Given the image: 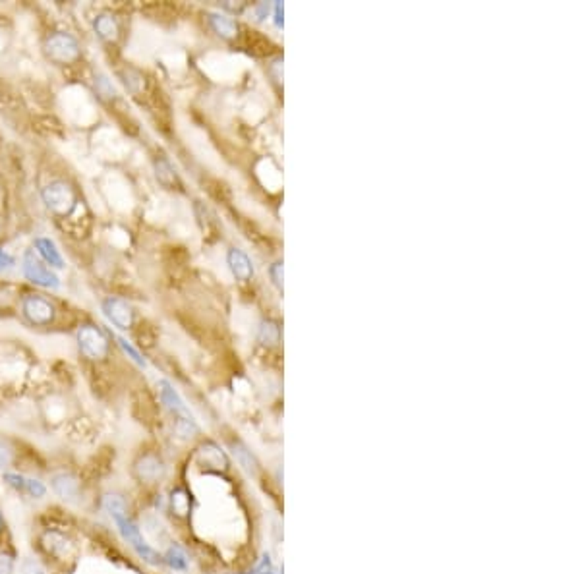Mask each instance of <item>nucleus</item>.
I'll use <instances>...</instances> for the list:
<instances>
[{
    "mask_svg": "<svg viewBox=\"0 0 580 574\" xmlns=\"http://www.w3.org/2000/svg\"><path fill=\"white\" fill-rule=\"evenodd\" d=\"M41 199L49 211L56 217H70L74 209L78 207V191L66 180H51L41 190Z\"/></svg>",
    "mask_w": 580,
    "mask_h": 574,
    "instance_id": "f257e3e1",
    "label": "nucleus"
},
{
    "mask_svg": "<svg viewBox=\"0 0 580 574\" xmlns=\"http://www.w3.org/2000/svg\"><path fill=\"white\" fill-rule=\"evenodd\" d=\"M43 51L46 59L56 66H72L81 59V45L78 37H74L68 31H53L46 35Z\"/></svg>",
    "mask_w": 580,
    "mask_h": 574,
    "instance_id": "f03ea898",
    "label": "nucleus"
},
{
    "mask_svg": "<svg viewBox=\"0 0 580 574\" xmlns=\"http://www.w3.org/2000/svg\"><path fill=\"white\" fill-rule=\"evenodd\" d=\"M76 343H78L79 354L86 356L91 362H101L111 352V341L105 335V331L99 325L86 321L76 331Z\"/></svg>",
    "mask_w": 580,
    "mask_h": 574,
    "instance_id": "7ed1b4c3",
    "label": "nucleus"
},
{
    "mask_svg": "<svg viewBox=\"0 0 580 574\" xmlns=\"http://www.w3.org/2000/svg\"><path fill=\"white\" fill-rule=\"evenodd\" d=\"M20 310L24 319L34 327L53 325L54 319H56V313H59L56 306L49 298H45L43 294H37V292H29V294L21 298Z\"/></svg>",
    "mask_w": 580,
    "mask_h": 574,
    "instance_id": "20e7f679",
    "label": "nucleus"
},
{
    "mask_svg": "<svg viewBox=\"0 0 580 574\" xmlns=\"http://www.w3.org/2000/svg\"><path fill=\"white\" fill-rule=\"evenodd\" d=\"M21 273L35 286L49 288V291H59L60 288V278L56 275V271L43 263L34 250H27L24 253V258H21Z\"/></svg>",
    "mask_w": 580,
    "mask_h": 574,
    "instance_id": "39448f33",
    "label": "nucleus"
},
{
    "mask_svg": "<svg viewBox=\"0 0 580 574\" xmlns=\"http://www.w3.org/2000/svg\"><path fill=\"white\" fill-rule=\"evenodd\" d=\"M114 522H116V528H119L120 535L124 538L126 543H128V545H130L145 563H149V565H161V563H165L163 561V557H161V555L144 540V535H141L138 526L130 520V516H122V518H119V520Z\"/></svg>",
    "mask_w": 580,
    "mask_h": 574,
    "instance_id": "423d86ee",
    "label": "nucleus"
},
{
    "mask_svg": "<svg viewBox=\"0 0 580 574\" xmlns=\"http://www.w3.org/2000/svg\"><path fill=\"white\" fill-rule=\"evenodd\" d=\"M101 311L103 316L106 317V321L111 325H114L116 329L120 331H128L132 329L134 325V308L132 304L124 300V298L119 296H106L103 302H101Z\"/></svg>",
    "mask_w": 580,
    "mask_h": 574,
    "instance_id": "0eeeda50",
    "label": "nucleus"
},
{
    "mask_svg": "<svg viewBox=\"0 0 580 574\" xmlns=\"http://www.w3.org/2000/svg\"><path fill=\"white\" fill-rule=\"evenodd\" d=\"M93 31L105 43H116L120 37L119 18L112 12H99L93 18Z\"/></svg>",
    "mask_w": 580,
    "mask_h": 574,
    "instance_id": "6e6552de",
    "label": "nucleus"
},
{
    "mask_svg": "<svg viewBox=\"0 0 580 574\" xmlns=\"http://www.w3.org/2000/svg\"><path fill=\"white\" fill-rule=\"evenodd\" d=\"M34 248H35L34 251L39 256L41 261L45 265H49L51 269H64V258H62V253H60L59 246L54 244L51 238L45 236L35 238Z\"/></svg>",
    "mask_w": 580,
    "mask_h": 574,
    "instance_id": "1a4fd4ad",
    "label": "nucleus"
},
{
    "mask_svg": "<svg viewBox=\"0 0 580 574\" xmlns=\"http://www.w3.org/2000/svg\"><path fill=\"white\" fill-rule=\"evenodd\" d=\"M226 265H229V269H231V273L234 275L236 281L246 283V281H250L254 277L251 259L240 248H231L229 250V253H226Z\"/></svg>",
    "mask_w": 580,
    "mask_h": 574,
    "instance_id": "9d476101",
    "label": "nucleus"
},
{
    "mask_svg": "<svg viewBox=\"0 0 580 574\" xmlns=\"http://www.w3.org/2000/svg\"><path fill=\"white\" fill-rule=\"evenodd\" d=\"M53 491L66 501H76L79 499V480L70 472H59L51 478Z\"/></svg>",
    "mask_w": 580,
    "mask_h": 574,
    "instance_id": "9b49d317",
    "label": "nucleus"
},
{
    "mask_svg": "<svg viewBox=\"0 0 580 574\" xmlns=\"http://www.w3.org/2000/svg\"><path fill=\"white\" fill-rule=\"evenodd\" d=\"M136 474L144 482H157L165 475V466L155 455H144L136 462Z\"/></svg>",
    "mask_w": 580,
    "mask_h": 574,
    "instance_id": "f8f14e48",
    "label": "nucleus"
},
{
    "mask_svg": "<svg viewBox=\"0 0 580 574\" xmlns=\"http://www.w3.org/2000/svg\"><path fill=\"white\" fill-rule=\"evenodd\" d=\"M43 545L51 555L59 557V559H68L72 553V541L66 535L60 534L56 530H51L43 535Z\"/></svg>",
    "mask_w": 580,
    "mask_h": 574,
    "instance_id": "ddd939ff",
    "label": "nucleus"
},
{
    "mask_svg": "<svg viewBox=\"0 0 580 574\" xmlns=\"http://www.w3.org/2000/svg\"><path fill=\"white\" fill-rule=\"evenodd\" d=\"M209 24H211L213 31L217 35H221L223 39H234V37H236L238 26L231 16H224V14H209Z\"/></svg>",
    "mask_w": 580,
    "mask_h": 574,
    "instance_id": "4468645a",
    "label": "nucleus"
},
{
    "mask_svg": "<svg viewBox=\"0 0 580 574\" xmlns=\"http://www.w3.org/2000/svg\"><path fill=\"white\" fill-rule=\"evenodd\" d=\"M159 387H161V398H163V403H165L176 416H190V414H188V408H186V404L182 403V398L179 396V393L172 389L169 383L161 381L159 383Z\"/></svg>",
    "mask_w": 580,
    "mask_h": 574,
    "instance_id": "2eb2a0df",
    "label": "nucleus"
},
{
    "mask_svg": "<svg viewBox=\"0 0 580 574\" xmlns=\"http://www.w3.org/2000/svg\"><path fill=\"white\" fill-rule=\"evenodd\" d=\"M155 174H157V180L166 188H172V186H179V174L174 171V166L171 165V161L165 157L155 158Z\"/></svg>",
    "mask_w": 580,
    "mask_h": 574,
    "instance_id": "dca6fc26",
    "label": "nucleus"
},
{
    "mask_svg": "<svg viewBox=\"0 0 580 574\" xmlns=\"http://www.w3.org/2000/svg\"><path fill=\"white\" fill-rule=\"evenodd\" d=\"M257 341L265 346H277L279 341H281V329L275 321L271 319H265L259 323V329H257Z\"/></svg>",
    "mask_w": 580,
    "mask_h": 574,
    "instance_id": "f3484780",
    "label": "nucleus"
},
{
    "mask_svg": "<svg viewBox=\"0 0 580 574\" xmlns=\"http://www.w3.org/2000/svg\"><path fill=\"white\" fill-rule=\"evenodd\" d=\"M93 89L97 93V97L103 101H112L116 97V89L112 86L111 78L103 72H97L93 76Z\"/></svg>",
    "mask_w": 580,
    "mask_h": 574,
    "instance_id": "a211bd4d",
    "label": "nucleus"
},
{
    "mask_svg": "<svg viewBox=\"0 0 580 574\" xmlns=\"http://www.w3.org/2000/svg\"><path fill=\"white\" fill-rule=\"evenodd\" d=\"M120 78H122V84L126 86V89L132 93V95H138V93H141L145 89L144 76L136 68H124L120 72Z\"/></svg>",
    "mask_w": 580,
    "mask_h": 574,
    "instance_id": "6ab92c4d",
    "label": "nucleus"
},
{
    "mask_svg": "<svg viewBox=\"0 0 580 574\" xmlns=\"http://www.w3.org/2000/svg\"><path fill=\"white\" fill-rule=\"evenodd\" d=\"M199 456L204 458L207 466H215V468H224V466L229 464L223 450L219 449L217 445H213V443H207V445H204L201 450H199Z\"/></svg>",
    "mask_w": 580,
    "mask_h": 574,
    "instance_id": "aec40b11",
    "label": "nucleus"
},
{
    "mask_svg": "<svg viewBox=\"0 0 580 574\" xmlns=\"http://www.w3.org/2000/svg\"><path fill=\"white\" fill-rule=\"evenodd\" d=\"M103 507L109 513L112 520H119L122 516H128V505H126L124 497L116 495V493H111L103 499Z\"/></svg>",
    "mask_w": 580,
    "mask_h": 574,
    "instance_id": "412c9836",
    "label": "nucleus"
},
{
    "mask_svg": "<svg viewBox=\"0 0 580 574\" xmlns=\"http://www.w3.org/2000/svg\"><path fill=\"white\" fill-rule=\"evenodd\" d=\"M163 561H165L171 568H174V570H186V568H188V557H186L184 551L180 548H176V545H172V548L166 551V555L163 557Z\"/></svg>",
    "mask_w": 580,
    "mask_h": 574,
    "instance_id": "4be33fe9",
    "label": "nucleus"
},
{
    "mask_svg": "<svg viewBox=\"0 0 580 574\" xmlns=\"http://www.w3.org/2000/svg\"><path fill=\"white\" fill-rule=\"evenodd\" d=\"M24 493L34 499H43L46 495V488L45 483L35 480V478H27L26 475V488H24Z\"/></svg>",
    "mask_w": 580,
    "mask_h": 574,
    "instance_id": "5701e85b",
    "label": "nucleus"
},
{
    "mask_svg": "<svg viewBox=\"0 0 580 574\" xmlns=\"http://www.w3.org/2000/svg\"><path fill=\"white\" fill-rule=\"evenodd\" d=\"M232 449H234V456L238 458V462L244 466L246 470H254V466H256V462H254V456H251V453L248 449H246L244 445H240V443H234L232 445Z\"/></svg>",
    "mask_w": 580,
    "mask_h": 574,
    "instance_id": "b1692460",
    "label": "nucleus"
},
{
    "mask_svg": "<svg viewBox=\"0 0 580 574\" xmlns=\"http://www.w3.org/2000/svg\"><path fill=\"white\" fill-rule=\"evenodd\" d=\"M14 458V450L6 439L0 437V470H6Z\"/></svg>",
    "mask_w": 580,
    "mask_h": 574,
    "instance_id": "393cba45",
    "label": "nucleus"
},
{
    "mask_svg": "<svg viewBox=\"0 0 580 574\" xmlns=\"http://www.w3.org/2000/svg\"><path fill=\"white\" fill-rule=\"evenodd\" d=\"M119 344H120V348L124 350L126 354L130 356V360H132L134 363H138L139 368H145V360H144V358H141V354H139L138 350L134 348L132 344L128 343L126 338H119Z\"/></svg>",
    "mask_w": 580,
    "mask_h": 574,
    "instance_id": "a878e982",
    "label": "nucleus"
},
{
    "mask_svg": "<svg viewBox=\"0 0 580 574\" xmlns=\"http://www.w3.org/2000/svg\"><path fill=\"white\" fill-rule=\"evenodd\" d=\"M172 507L176 508L180 515H186V510H188V497H186L184 491L172 493Z\"/></svg>",
    "mask_w": 580,
    "mask_h": 574,
    "instance_id": "bb28decb",
    "label": "nucleus"
},
{
    "mask_svg": "<svg viewBox=\"0 0 580 574\" xmlns=\"http://www.w3.org/2000/svg\"><path fill=\"white\" fill-rule=\"evenodd\" d=\"M16 267V259L8 251L0 250V273H8Z\"/></svg>",
    "mask_w": 580,
    "mask_h": 574,
    "instance_id": "cd10ccee",
    "label": "nucleus"
},
{
    "mask_svg": "<svg viewBox=\"0 0 580 574\" xmlns=\"http://www.w3.org/2000/svg\"><path fill=\"white\" fill-rule=\"evenodd\" d=\"M0 574H14V557L0 553Z\"/></svg>",
    "mask_w": 580,
    "mask_h": 574,
    "instance_id": "c85d7f7f",
    "label": "nucleus"
},
{
    "mask_svg": "<svg viewBox=\"0 0 580 574\" xmlns=\"http://www.w3.org/2000/svg\"><path fill=\"white\" fill-rule=\"evenodd\" d=\"M271 278H273V284L277 288H283V263H273L271 267Z\"/></svg>",
    "mask_w": 580,
    "mask_h": 574,
    "instance_id": "c756f323",
    "label": "nucleus"
},
{
    "mask_svg": "<svg viewBox=\"0 0 580 574\" xmlns=\"http://www.w3.org/2000/svg\"><path fill=\"white\" fill-rule=\"evenodd\" d=\"M21 574H45V570H43L35 561L26 559V561L21 563Z\"/></svg>",
    "mask_w": 580,
    "mask_h": 574,
    "instance_id": "7c9ffc66",
    "label": "nucleus"
},
{
    "mask_svg": "<svg viewBox=\"0 0 580 574\" xmlns=\"http://www.w3.org/2000/svg\"><path fill=\"white\" fill-rule=\"evenodd\" d=\"M281 68H283L281 60H275V62H273V66H271V72L275 74V79H277V81H281V78H283V76H281Z\"/></svg>",
    "mask_w": 580,
    "mask_h": 574,
    "instance_id": "2f4dec72",
    "label": "nucleus"
},
{
    "mask_svg": "<svg viewBox=\"0 0 580 574\" xmlns=\"http://www.w3.org/2000/svg\"><path fill=\"white\" fill-rule=\"evenodd\" d=\"M2 528H4V518H2V515H0V532H2Z\"/></svg>",
    "mask_w": 580,
    "mask_h": 574,
    "instance_id": "473e14b6",
    "label": "nucleus"
}]
</instances>
